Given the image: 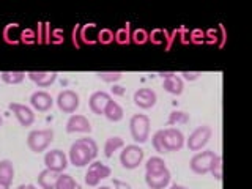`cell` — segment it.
<instances>
[{"mask_svg":"<svg viewBox=\"0 0 252 189\" xmlns=\"http://www.w3.org/2000/svg\"><path fill=\"white\" fill-rule=\"evenodd\" d=\"M112 183H114V188H115V189H132V188H131V185H128V183H126V181L117 180V178H114Z\"/></svg>","mask_w":252,"mask_h":189,"instance_id":"cell-34","label":"cell"},{"mask_svg":"<svg viewBox=\"0 0 252 189\" xmlns=\"http://www.w3.org/2000/svg\"><path fill=\"white\" fill-rule=\"evenodd\" d=\"M177 73H172V71H170V73H159V76L162 77V79H167V77H172V76H175Z\"/></svg>","mask_w":252,"mask_h":189,"instance_id":"cell-37","label":"cell"},{"mask_svg":"<svg viewBox=\"0 0 252 189\" xmlns=\"http://www.w3.org/2000/svg\"><path fill=\"white\" fill-rule=\"evenodd\" d=\"M210 172H211V175L215 177L218 181L222 180V156H220V155L215 156V159H213V162H211Z\"/></svg>","mask_w":252,"mask_h":189,"instance_id":"cell-28","label":"cell"},{"mask_svg":"<svg viewBox=\"0 0 252 189\" xmlns=\"http://www.w3.org/2000/svg\"><path fill=\"white\" fill-rule=\"evenodd\" d=\"M114 41H117L118 44H126L131 41V35H129V30L128 27H123V29H118L114 35Z\"/></svg>","mask_w":252,"mask_h":189,"instance_id":"cell-29","label":"cell"},{"mask_svg":"<svg viewBox=\"0 0 252 189\" xmlns=\"http://www.w3.org/2000/svg\"><path fill=\"white\" fill-rule=\"evenodd\" d=\"M81 101H79V94L73 90H63L57 96V106L63 114H74Z\"/></svg>","mask_w":252,"mask_h":189,"instance_id":"cell-9","label":"cell"},{"mask_svg":"<svg viewBox=\"0 0 252 189\" xmlns=\"http://www.w3.org/2000/svg\"><path fill=\"white\" fill-rule=\"evenodd\" d=\"M170 189H188V188H185V186H181V185H177V183H175V185H172V186H170Z\"/></svg>","mask_w":252,"mask_h":189,"instance_id":"cell-39","label":"cell"},{"mask_svg":"<svg viewBox=\"0 0 252 189\" xmlns=\"http://www.w3.org/2000/svg\"><path fill=\"white\" fill-rule=\"evenodd\" d=\"M104 115L109 122H120L122 118H123V107L118 104L117 101H114V99H110L109 102H107V106H106V109H104Z\"/></svg>","mask_w":252,"mask_h":189,"instance_id":"cell-20","label":"cell"},{"mask_svg":"<svg viewBox=\"0 0 252 189\" xmlns=\"http://www.w3.org/2000/svg\"><path fill=\"white\" fill-rule=\"evenodd\" d=\"M54 140L52 129H35L27 136V147L33 153H43Z\"/></svg>","mask_w":252,"mask_h":189,"instance_id":"cell-3","label":"cell"},{"mask_svg":"<svg viewBox=\"0 0 252 189\" xmlns=\"http://www.w3.org/2000/svg\"><path fill=\"white\" fill-rule=\"evenodd\" d=\"M13 178H14V167H13V162H11L10 159L0 161V181H3V183L11 185V183H13Z\"/></svg>","mask_w":252,"mask_h":189,"instance_id":"cell-21","label":"cell"},{"mask_svg":"<svg viewBox=\"0 0 252 189\" xmlns=\"http://www.w3.org/2000/svg\"><path fill=\"white\" fill-rule=\"evenodd\" d=\"M211 134H213V131L207 125L195 128L191 134H189V139L186 142L188 148L191 150V152H200V150L210 142Z\"/></svg>","mask_w":252,"mask_h":189,"instance_id":"cell-5","label":"cell"},{"mask_svg":"<svg viewBox=\"0 0 252 189\" xmlns=\"http://www.w3.org/2000/svg\"><path fill=\"white\" fill-rule=\"evenodd\" d=\"M96 76L101 79V81L109 82V84L118 82L123 77V74L120 73V71H98Z\"/></svg>","mask_w":252,"mask_h":189,"instance_id":"cell-26","label":"cell"},{"mask_svg":"<svg viewBox=\"0 0 252 189\" xmlns=\"http://www.w3.org/2000/svg\"><path fill=\"white\" fill-rule=\"evenodd\" d=\"M162 89L170 93V94H175V96H180L181 93H183V89H185V85H183V79L178 77L177 74L175 76H172V77H167V79H164L162 81Z\"/></svg>","mask_w":252,"mask_h":189,"instance_id":"cell-19","label":"cell"},{"mask_svg":"<svg viewBox=\"0 0 252 189\" xmlns=\"http://www.w3.org/2000/svg\"><path fill=\"white\" fill-rule=\"evenodd\" d=\"M162 145L165 153L170 152H178L185 145V136L183 132L177 128H167L162 129Z\"/></svg>","mask_w":252,"mask_h":189,"instance_id":"cell-7","label":"cell"},{"mask_svg":"<svg viewBox=\"0 0 252 189\" xmlns=\"http://www.w3.org/2000/svg\"><path fill=\"white\" fill-rule=\"evenodd\" d=\"M122 147H125V142L122 137L118 136H114V137H109L104 144V156L106 158H112V155L117 152V150H120Z\"/></svg>","mask_w":252,"mask_h":189,"instance_id":"cell-23","label":"cell"},{"mask_svg":"<svg viewBox=\"0 0 252 189\" xmlns=\"http://www.w3.org/2000/svg\"><path fill=\"white\" fill-rule=\"evenodd\" d=\"M125 87H122V85H114L112 87V94H117V96H123L125 94Z\"/></svg>","mask_w":252,"mask_h":189,"instance_id":"cell-36","label":"cell"},{"mask_svg":"<svg viewBox=\"0 0 252 189\" xmlns=\"http://www.w3.org/2000/svg\"><path fill=\"white\" fill-rule=\"evenodd\" d=\"M2 123H3V120H2V117H0V126H2Z\"/></svg>","mask_w":252,"mask_h":189,"instance_id":"cell-43","label":"cell"},{"mask_svg":"<svg viewBox=\"0 0 252 189\" xmlns=\"http://www.w3.org/2000/svg\"><path fill=\"white\" fill-rule=\"evenodd\" d=\"M164 169H167V167H165L164 159H162V158H159V156H152V158H150V159L147 161V164H145V170H147L148 173L161 172V170H164Z\"/></svg>","mask_w":252,"mask_h":189,"instance_id":"cell-24","label":"cell"},{"mask_svg":"<svg viewBox=\"0 0 252 189\" xmlns=\"http://www.w3.org/2000/svg\"><path fill=\"white\" fill-rule=\"evenodd\" d=\"M27 76L39 89H47V87H51L55 82L59 74L55 71H30V73H27Z\"/></svg>","mask_w":252,"mask_h":189,"instance_id":"cell-16","label":"cell"},{"mask_svg":"<svg viewBox=\"0 0 252 189\" xmlns=\"http://www.w3.org/2000/svg\"><path fill=\"white\" fill-rule=\"evenodd\" d=\"M59 177H60L59 172L44 169V170L39 172V175H38V185L41 189H55Z\"/></svg>","mask_w":252,"mask_h":189,"instance_id":"cell-18","label":"cell"},{"mask_svg":"<svg viewBox=\"0 0 252 189\" xmlns=\"http://www.w3.org/2000/svg\"><path fill=\"white\" fill-rule=\"evenodd\" d=\"M98 156V145L90 137L77 139L69 147V162L74 167H85Z\"/></svg>","mask_w":252,"mask_h":189,"instance_id":"cell-1","label":"cell"},{"mask_svg":"<svg viewBox=\"0 0 252 189\" xmlns=\"http://www.w3.org/2000/svg\"><path fill=\"white\" fill-rule=\"evenodd\" d=\"M181 76H183L186 81H195V79H199V76H202V73L200 71H183Z\"/></svg>","mask_w":252,"mask_h":189,"instance_id":"cell-33","label":"cell"},{"mask_svg":"<svg viewBox=\"0 0 252 189\" xmlns=\"http://www.w3.org/2000/svg\"><path fill=\"white\" fill-rule=\"evenodd\" d=\"M129 131L134 142L145 144L150 137V118L145 114H136L129 120Z\"/></svg>","mask_w":252,"mask_h":189,"instance_id":"cell-2","label":"cell"},{"mask_svg":"<svg viewBox=\"0 0 252 189\" xmlns=\"http://www.w3.org/2000/svg\"><path fill=\"white\" fill-rule=\"evenodd\" d=\"M98 189H110L109 186H101V188H98Z\"/></svg>","mask_w":252,"mask_h":189,"instance_id":"cell-41","label":"cell"},{"mask_svg":"<svg viewBox=\"0 0 252 189\" xmlns=\"http://www.w3.org/2000/svg\"><path fill=\"white\" fill-rule=\"evenodd\" d=\"M98 41L101 44H110L114 41V32L109 29H102L98 33Z\"/></svg>","mask_w":252,"mask_h":189,"instance_id":"cell-32","label":"cell"},{"mask_svg":"<svg viewBox=\"0 0 252 189\" xmlns=\"http://www.w3.org/2000/svg\"><path fill=\"white\" fill-rule=\"evenodd\" d=\"M66 132L68 134H74V132L90 134L92 132V125L89 122V118H87L85 115H81V114L71 115L69 120L66 122Z\"/></svg>","mask_w":252,"mask_h":189,"instance_id":"cell-13","label":"cell"},{"mask_svg":"<svg viewBox=\"0 0 252 189\" xmlns=\"http://www.w3.org/2000/svg\"><path fill=\"white\" fill-rule=\"evenodd\" d=\"M8 109L11 110V112L14 114V117L18 118V122L21 126H32L35 122V114L33 110H32L29 106L26 104H19V102H10L8 104Z\"/></svg>","mask_w":252,"mask_h":189,"instance_id":"cell-11","label":"cell"},{"mask_svg":"<svg viewBox=\"0 0 252 189\" xmlns=\"http://www.w3.org/2000/svg\"><path fill=\"white\" fill-rule=\"evenodd\" d=\"M0 189H10V185L3 183V181H0Z\"/></svg>","mask_w":252,"mask_h":189,"instance_id":"cell-40","label":"cell"},{"mask_svg":"<svg viewBox=\"0 0 252 189\" xmlns=\"http://www.w3.org/2000/svg\"><path fill=\"white\" fill-rule=\"evenodd\" d=\"M110 173H112V170H110L109 165L98 161L90 162L89 170L85 173V183L89 186H98L101 180L110 177Z\"/></svg>","mask_w":252,"mask_h":189,"instance_id":"cell-8","label":"cell"},{"mask_svg":"<svg viewBox=\"0 0 252 189\" xmlns=\"http://www.w3.org/2000/svg\"><path fill=\"white\" fill-rule=\"evenodd\" d=\"M152 144H153V148H155L159 155H164V153H165L164 145H162V129H159V131H156V132H155V136H153V139H152Z\"/></svg>","mask_w":252,"mask_h":189,"instance_id":"cell-31","label":"cell"},{"mask_svg":"<svg viewBox=\"0 0 252 189\" xmlns=\"http://www.w3.org/2000/svg\"><path fill=\"white\" fill-rule=\"evenodd\" d=\"M145 183L150 189H165L170 183V172L169 169H164L161 172L145 173Z\"/></svg>","mask_w":252,"mask_h":189,"instance_id":"cell-12","label":"cell"},{"mask_svg":"<svg viewBox=\"0 0 252 189\" xmlns=\"http://www.w3.org/2000/svg\"><path fill=\"white\" fill-rule=\"evenodd\" d=\"M22 36H24V41H27V43H33L35 41V35H33V32L32 30H26V32H22Z\"/></svg>","mask_w":252,"mask_h":189,"instance_id":"cell-35","label":"cell"},{"mask_svg":"<svg viewBox=\"0 0 252 189\" xmlns=\"http://www.w3.org/2000/svg\"><path fill=\"white\" fill-rule=\"evenodd\" d=\"M44 165L46 169L62 173L68 167V158L62 150H51L44 155Z\"/></svg>","mask_w":252,"mask_h":189,"instance_id":"cell-10","label":"cell"},{"mask_svg":"<svg viewBox=\"0 0 252 189\" xmlns=\"http://www.w3.org/2000/svg\"><path fill=\"white\" fill-rule=\"evenodd\" d=\"M189 123V114L181 112V110H173L169 115L167 125L169 126H175V125H188Z\"/></svg>","mask_w":252,"mask_h":189,"instance_id":"cell-25","label":"cell"},{"mask_svg":"<svg viewBox=\"0 0 252 189\" xmlns=\"http://www.w3.org/2000/svg\"><path fill=\"white\" fill-rule=\"evenodd\" d=\"M156 93L152 89H139L136 93H134V104L140 109H152L156 104Z\"/></svg>","mask_w":252,"mask_h":189,"instance_id":"cell-15","label":"cell"},{"mask_svg":"<svg viewBox=\"0 0 252 189\" xmlns=\"http://www.w3.org/2000/svg\"><path fill=\"white\" fill-rule=\"evenodd\" d=\"M16 189H36L33 185H21V186H18Z\"/></svg>","mask_w":252,"mask_h":189,"instance_id":"cell-38","label":"cell"},{"mask_svg":"<svg viewBox=\"0 0 252 189\" xmlns=\"http://www.w3.org/2000/svg\"><path fill=\"white\" fill-rule=\"evenodd\" d=\"M0 79L8 85H18L26 79V73L24 71H2Z\"/></svg>","mask_w":252,"mask_h":189,"instance_id":"cell-22","label":"cell"},{"mask_svg":"<svg viewBox=\"0 0 252 189\" xmlns=\"http://www.w3.org/2000/svg\"><path fill=\"white\" fill-rule=\"evenodd\" d=\"M148 33L144 30V29H137V30H134L132 32V35H131V41H134L136 44H144L148 41Z\"/></svg>","mask_w":252,"mask_h":189,"instance_id":"cell-30","label":"cell"},{"mask_svg":"<svg viewBox=\"0 0 252 189\" xmlns=\"http://www.w3.org/2000/svg\"><path fill=\"white\" fill-rule=\"evenodd\" d=\"M144 156H145L144 150L139 145H126L123 148V152L120 153V162L125 169L132 170V169H137L142 164Z\"/></svg>","mask_w":252,"mask_h":189,"instance_id":"cell-4","label":"cell"},{"mask_svg":"<svg viewBox=\"0 0 252 189\" xmlns=\"http://www.w3.org/2000/svg\"><path fill=\"white\" fill-rule=\"evenodd\" d=\"M74 189H82V188H81V185H76V188H74Z\"/></svg>","mask_w":252,"mask_h":189,"instance_id":"cell-42","label":"cell"},{"mask_svg":"<svg viewBox=\"0 0 252 189\" xmlns=\"http://www.w3.org/2000/svg\"><path fill=\"white\" fill-rule=\"evenodd\" d=\"M30 104H32V107H33L35 110H38V112H47V110L52 109L54 99H52V96L47 92L38 90L35 93H32Z\"/></svg>","mask_w":252,"mask_h":189,"instance_id":"cell-14","label":"cell"},{"mask_svg":"<svg viewBox=\"0 0 252 189\" xmlns=\"http://www.w3.org/2000/svg\"><path fill=\"white\" fill-rule=\"evenodd\" d=\"M215 152L213 150H207V152H199L192 156L191 162H189V167L194 173L197 175H205V173H208L210 169H211V162L215 159Z\"/></svg>","mask_w":252,"mask_h":189,"instance_id":"cell-6","label":"cell"},{"mask_svg":"<svg viewBox=\"0 0 252 189\" xmlns=\"http://www.w3.org/2000/svg\"><path fill=\"white\" fill-rule=\"evenodd\" d=\"M112 99L110 98V94L106 93V92H94L90 99H89V107L93 114H96V115H101V114H104V109L107 106V102Z\"/></svg>","mask_w":252,"mask_h":189,"instance_id":"cell-17","label":"cell"},{"mask_svg":"<svg viewBox=\"0 0 252 189\" xmlns=\"http://www.w3.org/2000/svg\"><path fill=\"white\" fill-rule=\"evenodd\" d=\"M76 180L71 175H65V173H60V177L57 180V185L55 189H74L76 188Z\"/></svg>","mask_w":252,"mask_h":189,"instance_id":"cell-27","label":"cell"}]
</instances>
